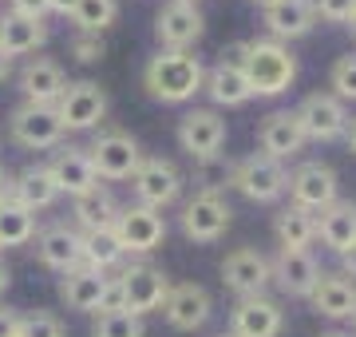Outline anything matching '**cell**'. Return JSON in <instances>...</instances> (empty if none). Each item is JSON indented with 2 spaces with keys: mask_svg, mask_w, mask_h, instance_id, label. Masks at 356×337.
<instances>
[{
  "mask_svg": "<svg viewBox=\"0 0 356 337\" xmlns=\"http://www.w3.org/2000/svg\"><path fill=\"white\" fill-rule=\"evenodd\" d=\"M202 60L191 52H159L151 56V64L143 72V84L151 91V100L163 104H186L194 100V91H202Z\"/></svg>",
  "mask_w": 356,
  "mask_h": 337,
  "instance_id": "obj_1",
  "label": "cell"
},
{
  "mask_svg": "<svg viewBox=\"0 0 356 337\" xmlns=\"http://www.w3.org/2000/svg\"><path fill=\"white\" fill-rule=\"evenodd\" d=\"M245 84L254 95H281L297 79V60L277 40H245Z\"/></svg>",
  "mask_w": 356,
  "mask_h": 337,
  "instance_id": "obj_2",
  "label": "cell"
},
{
  "mask_svg": "<svg viewBox=\"0 0 356 337\" xmlns=\"http://www.w3.org/2000/svg\"><path fill=\"white\" fill-rule=\"evenodd\" d=\"M229 187L234 191H242L250 203H273V198L285 195V187H289V171L281 167L277 159L269 155H245L242 163H234L229 171Z\"/></svg>",
  "mask_w": 356,
  "mask_h": 337,
  "instance_id": "obj_3",
  "label": "cell"
},
{
  "mask_svg": "<svg viewBox=\"0 0 356 337\" xmlns=\"http://www.w3.org/2000/svg\"><path fill=\"white\" fill-rule=\"evenodd\" d=\"M115 282L123 290V310L135 313V318H143V313H151V310H163L166 294H170V278L159 266H151V262L123 266Z\"/></svg>",
  "mask_w": 356,
  "mask_h": 337,
  "instance_id": "obj_4",
  "label": "cell"
},
{
  "mask_svg": "<svg viewBox=\"0 0 356 337\" xmlns=\"http://www.w3.org/2000/svg\"><path fill=\"white\" fill-rule=\"evenodd\" d=\"M88 159L91 167H95V179H131L135 171H139L143 163V151L139 143H135V135H127V131H99L95 135V143L88 147Z\"/></svg>",
  "mask_w": 356,
  "mask_h": 337,
  "instance_id": "obj_5",
  "label": "cell"
},
{
  "mask_svg": "<svg viewBox=\"0 0 356 337\" xmlns=\"http://www.w3.org/2000/svg\"><path fill=\"white\" fill-rule=\"evenodd\" d=\"M242 64H245V40H238V44H229L226 52H222V60L202 76V88H206V95H210L214 104L242 107L245 100H254V91H250V84H245Z\"/></svg>",
  "mask_w": 356,
  "mask_h": 337,
  "instance_id": "obj_6",
  "label": "cell"
},
{
  "mask_svg": "<svg viewBox=\"0 0 356 337\" xmlns=\"http://www.w3.org/2000/svg\"><path fill=\"white\" fill-rule=\"evenodd\" d=\"M56 116H60L64 131H91V127H99L103 116H107V91H103L95 79L67 84L64 95L56 100Z\"/></svg>",
  "mask_w": 356,
  "mask_h": 337,
  "instance_id": "obj_7",
  "label": "cell"
},
{
  "mask_svg": "<svg viewBox=\"0 0 356 337\" xmlns=\"http://www.w3.org/2000/svg\"><path fill=\"white\" fill-rule=\"evenodd\" d=\"M115 238H119V246L123 254H151V250L163 246L166 238V219L159 210L151 207H119V219H115Z\"/></svg>",
  "mask_w": 356,
  "mask_h": 337,
  "instance_id": "obj_8",
  "label": "cell"
},
{
  "mask_svg": "<svg viewBox=\"0 0 356 337\" xmlns=\"http://www.w3.org/2000/svg\"><path fill=\"white\" fill-rule=\"evenodd\" d=\"M8 131L28 151H48V147H60V139H64V123L56 116V107L48 104H20L8 116Z\"/></svg>",
  "mask_w": 356,
  "mask_h": 337,
  "instance_id": "obj_9",
  "label": "cell"
},
{
  "mask_svg": "<svg viewBox=\"0 0 356 337\" xmlns=\"http://www.w3.org/2000/svg\"><path fill=\"white\" fill-rule=\"evenodd\" d=\"M305 139H317V143H332L341 139L344 127H348V116H344V104L332 95V91H313L301 100V107L293 111Z\"/></svg>",
  "mask_w": 356,
  "mask_h": 337,
  "instance_id": "obj_10",
  "label": "cell"
},
{
  "mask_svg": "<svg viewBox=\"0 0 356 337\" xmlns=\"http://www.w3.org/2000/svg\"><path fill=\"white\" fill-rule=\"evenodd\" d=\"M206 32V16L198 13V4H163L154 16V36L163 44V52H191V44Z\"/></svg>",
  "mask_w": 356,
  "mask_h": 337,
  "instance_id": "obj_11",
  "label": "cell"
},
{
  "mask_svg": "<svg viewBox=\"0 0 356 337\" xmlns=\"http://www.w3.org/2000/svg\"><path fill=\"white\" fill-rule=\"evenodd\" d=\"M131 187H135V198L139 207H151V210H163L170 207L182 191V175L170 159H143L139 171L131 175Z\"/></svg>",
  "mask_w": 356,
  "mask_h": 337,
  "instance_id": "obj_12",
  "label": "cell"
},
{
  "mask_svg": "<svg viewBox=\"0 0 356 337\" xmlns=\"http://www.w3.org/2000/svg\"><path fill=\"white\" fill-rule=\"evenodd\" d=\"M178 143L191 159H214L226 143V119L218 111H206V107H194L186 116L178 119Z\"/></svg>",
  "mask_w": 356,
  "mask_h": 337,
  "instance_id": "obj_13",
  "label": "cell"
},
{
  "mask_svg": "<svg viewBox=\"0 0 356 337\" xmlns=\"http://www.w3.org/2000/svg\"><path fill=\"white\" fill-rule=\"evenodd\" d=\"M210 310H214V301L206 294V285H198V282L170 285V294H166V301H163L166 325H170V329H182V334L202 329V325L210 322Z\"/></svg>",
  "mask_w": 356,
  "mask_h": 337,
  "instance_id": "obj_14",
  "label": "cell"
},
{
  "mask_svg": "<svg viewBox=\"0 0 356 337\" xmlns=\"http://www.w3.org/2000/svg\"><path fill=\"white\" fill-rule=\"evenodd\" d=\"M222 282H226L238 298H257L269 285V258L254 246L229 250L226 262H222Z\"/></svg>",
  "mask_w": 356,
  "mask_h": 337,
  "instance_id": "obj_15",
  "label": "cell"
},
{
  "mask_svg": "<svg viewBox=\"0 0 356 337\" xmlns=\"http://www.w3.org/2000/svg\"><path fill=\"white\" fill-rule=\"evenodd\" d=\"M285 325V310L281 301L257 294V298H242L229 313V334L234 337H277Z\"/></svg>",
  "mask_w": 356,
  "mask_h": 337,
  "instance_id": "obj_16",
  "label": "cell"
},
{
  "mask_svg": "<svg viewBox=\"0 0 356 337\" xmlns=\"http://www.w3.org/2000/svg\"><path fill=\"white\" fill-rule=\"evenodd\" d=\"M293 207H305V210H325L329 203H337V171L325 167V163H301V167L289 175Z\"/></svg>",
  "mask_w": 356,
  "mask_h": 337,
  "instance_id": "obj_17",
  "label": "cell"
},
{
  "mask_svg": "<svg viewBox=\"0 0 356 337\" xmlns=\"http://www.w3.org/2000/svg\"><path fill=\"white\" fill-rule=\"evenodd\" d=\"M229 214L234 210L222 203L218 195H194L186 207H182V234L191 242H218L229 226Z\"/></svg>",
  "mask_w": 356,
  "mask_h": 337,
  "instance_id": "obj_18",
  "label": "cell"
},
{
  "mask_svg": "<svg viewBox=\"0 0 356 337\" xmlns=\"http://www.w3.org/2000/svg\"><path fill=\"white\" fill-rule=\"evenodd\" d=\"M321 278V266L309 250H277V258L269 262V282L281 285V294L309 298Z\"/></svg>",
  "mask_w": 356,
  "mask_h": 337,
  "instance_id": "obj_19",
  "label": "cell"
},
{
  "mask_svg": "<svg viewBox=\"0 0 356 337\" xmlns=\"http://www.w3.org/2000/svg\"><path fill=\"white\" fill-rule=\"evenodd\" d=\"M48 171L51 179H56V187H60V195H83V191H91L95 187V167H91L88 159V147H56L48 159Z\"/></svg>",
  "mask_w": 356,
  "mask_h": 337,
  "instance_id": "obj_20",
  "label": "cell"
},
{
  "mask_svg": "<svg viewBox=\"0 0 356 337\" xmlns=\"http://www.w3.org/2000/svg\"><path fill=\"white\" fill-rule=\"evenodd\" d=\"M67 88V76L64 68L48 60V56H36L20 68V91H24V104H48L56 107V100L64 95Z\"/></svg>",
  "mask_w": 356,
  "mask_h": 337,
  "instance_id": "obj_21",
  "label": "cell"
},
{
  "mask_svg": "<svg viewBox=\"0 0 356 337\" xmlns=\"http://www.w3.org/2000/svg\"><path fill=\"white\" fill-rule=\"evenodd\" d=\"M79 242H83V234L76 226H67V222H56L48 230L36 234V250H40V262L51 266L56 274H67L83 266V254H79Z\"/></svg>",
  "mask_w": 356,
  "mask_h": 337,
  "instance_id": "obj_22",
  "label": "cell"
},
{
  "mask_svg": "<svg viewBox=\"0 0 356 337\" xmlns=\"http://www.w3.org/2000/svg\"><path fill=\"white\" fill-rule=\"evenodd\" d=\"M309 298H313V310H317L321 318L344 322V318H353V310H356V282L341 270H332V274L321 270V278H317V285H313Z\"/></svg>",
  "mask_w": 356,
  "mask_h": 337,
  "instance_id": "obj_23",
  "label": "cell"
},
{
  "mask_svg": "<svg viewBox=\"0 0 356 337\" xmlns=\"http://www.w3.org/2000/svg\"><path fill=\"white\" fill-rule=\"evenodd\" d=\"M257 143H261V155L269 159H293L301 147H305V131L297 123L293 111H273V116L261 119V127H257Z\"/></svg>",
  "mask_w": 356,
  "mask_h": 337,
  "instance_id": "obj_24",
  "label": "cell"
},
{
  "mask_svg": "<svg viewBox=\"0 0 356 337\" xmlns=\"http://www.w3.org/2000/svg\"><path fill=\"white\" fill-rule=\"evenodd\" d=\"M317 24V8L313 0H273L266 4V28L273 32V40H297V36H309Z\"/></svg>",
  "mask_w": 356,
  "mask_h": 337,
  "instance_id": "obj_25",
  "label": "cell"
},
{
  "mask_svg": "<svg viewBox=\"0 0 356 337\" xmlns=\"http://www.w3.org/2000/svg\"><path fill=\"white\" fill-rule=\"evenodd\" d=\"M103 290H107V274H99V270L76 266V270L60 274V298H64V306H67V310L95 313V310H99Z\"/></svg>",
  "mask_w": 356,
  "mask_h": 337,
  "instance_id": "obj_26",
  "label": "cell"
},
{
  "mask_svg": "<svg viewBox=\"0 0 356 337\" xmlns=\"http://www.w3.org/2000/svg\"><path fill=\"white\" fill-rule=\"evenodd\" d=\"M72 214H76L79 234H88V230H111L115 219H119V203H115V195L103 187V182H95L91 191H83V195L72 198Z\"/></svg>",
  "mask_w": 356,
  "mask_h": 337,
  "instance_id": "obj_27",
  "label": "cell"
},
{
  "mask_svg": "<svg viewBox=\"0 0 356 337\" xmlns=\"http://www.w3.org/2000/svg\"><path fill=\"white\" fill-rule=\"evenodd\" d=\"M317 238L329 250L344 254V250L356 242V203H348V198L329 203V207L321 210V219H317Z\"/></svg>",
  "mask_w": 356,
  "mask_h": 337,
  "instance_id": "obj_28",
  "label": "cell"
},
{
  "mask_svg": "<svg viewBox=\"0 0 356 337\" xmlns=\"http://www.w3.org/2000/svg\"><path fill=\"white\" fill-rule=\"evenodd\" d=\"M16 203L28 210H48L60 203V187H56V179H51L48 163H32V167H24L20 175H16Z\"/></svg>",
  "mask_w": 356,
  "mask_h": 337,
  "instance_id": "obj_29",
  "label": "cell"
},
{
  "mask_svg": "<svg viewBox=\"0 0 356 337\" xmlns=\"http://www.w3.org/2000/svg\"><path fill=\"white\" fill-rule=\"evenodd\" d=\"M48 40V24L44 20H24L16 13H4L0 16V52L8 56H24V52H36L40 44Z\"/></svg>",
  "mask_w": 356,
  "mask_h": 337,
  "instance_id": "obj_30",
  "label": "cell"
},
{
  "mask_svg": "<svg viewBox=\"0 0 356 337\" xmlns=\"http://www.w3.org/2000/svg\"><path fill=\"white\" fill-rule=\"evenodd\" d=\"M281 250H309V242L317 238V214L305 207H285L273 222Z\"/></svg>",
  "mask_w": 356,
  "mask_h": 337,
  "instance_id": "obj_31",
  "label": "cell"
},
{
  "mask_svg": "<svg viewBox=\"0 0 356 337\" xmlns=\"http://www.w3.org/2000/svg\"><path fill=\"white\" fill-rule=\"evenodd\" d=\"M79 254H83V266L88 270H115V266H123V246H119V238H115V230H88L83 234V242H79Z\"/></svg>",
  "mask_w": 356,
  "mask_h": 337,
  "instance_id": "obj_32",
  "label": "cell"
},
{
  "mask_svg": "<svg viewBox=\"0 0 356 337\" xmlns=\"http://www.w3.org/2000/svg\"><path fill=\"white\" fill-rule=\"evenodd\" d=\"M36 238V210L20 207V203H4L0 207V246H24Z\"/></svg>",
  "mask_w": 356,
  "mask_h": 337,
  "instance_id": "obj_33",
  "label": "cell"
},
{
  "mask_svg": "<svg viewBox=\"0 0 356 337\" xmlns=\"http://www.w3.org/2000/svg\"><path fill=\"white\" fill-rule=\"evenodd\" d=\"M115 16H119V0H76V8H72L76 28L91 32V36H99L103 28H111Z\"/></svg>",
  "mask_w": 356,
  "mask_h": 337,
  "instance_id": "obj_34",
  "label": "cell"
},
{
  "mask_svg": "<svg viewBox=\"0 0 356 337\" xmlns=\"http://www.w3.org/2000/svg\"><path fill=\"white\" fill-rule=\"evenodd\" d=\"M229 171H234V163H226L222 155H214V159H202L198 163V195H218L222 187H229Z\"/></svg>",
  "mask_w": 356,
  "mask_h": 337,
  "instance_id": "obj_35",
  "label": "cell"
},
{
  "mask_svg": "<svg viewBox=\"0 0 356 337\" xmlns=\"http://www.w3.org/2000/svg\"><path fill=\"white\" fill-rule=\"evenodd\" d=\"M91 337H143V318H135V313H99Z\"/></svg>",
  "mask_w": 356,
  "mask_h": 337,
  "instance_id": "obj_36",
  "label": "cell"
},
{
  "mask_svg": "<svg viewBox=\"0 0 356 337\" xmlns=\"http://www.w3.org/2000/svg\"><path fill=\"white\" fill-rule=\"evenodd\" d=\"M16 337H64V325H60V318L56 313H24L20 322H16Z\"/></svg>",
  "mask_w": 356,
  "mask_h": 337,
  "instance_id": "obj_37",
  "label": "cell"
},
{
  "mask_svg": "<svg viewBox=\"0 0 356 337\" xmlns=\"http://www.w3.org/2000/svg\"><path fill=\"white\" fill-rule=\"evenodd\" d=\"M329 84H332V95L337 100H356V56H341L337 64H332V76H329Z\"/></svg>",
  "mask_w": 356,
  "mask_h": 337,
  "instance_id": "obj_38",
  "label": "cell"
},
{
  "mask_svg": "<svg viewBox=\"0 0 356 337\" xmlns=\"http://www.w3.org/2000/svg\"><path fill=\"white\" fill-rule=\"evenodd\" d=\"M313 8H317V16L329 20V24H348L356 16V0H313Z\"/></svg>",
  "mask_w": 356,
  "mask_h": 337,
  "instance_id": "obj_39",
  "label": "cell"
},
{
  "mask_svg": "<svg viewBox=\"0 0 356 337\" xmlns=\"http://www.w3.org/2000/svg\"><path fill=\"white\" fill-rule=\"evenodd\" d=\"M72 56H76L79 64H95L103 56V40L91 36V32H76V40H72Z\"/></svg>",
  "mask_w": 356,
  "mask_h": 337,
  "instance_id": "obj_40",
  "label": "cell"
},
{
  "mask_svg": "<svg viewBox=\"0 0 356 337\" xmlns=\"http://www.w3.org/2000/svg\"><path fill=\"white\" fill-rule=\"evenodd\" d=\"M95 313H127V310H123V290H119L115 278H107V290H103L99 310H95Z\"/></svg>",
  "mask_w": 356,
  "mask_h": 337,
  "instance_id": "obj_41",
  "label": "cell"
},
{
  "mask_svg": "<svg viewBox=\"0 0 356 337\" xmlns=\"http://www.w3.org/2000/svg\"><path fill=\"white\" fill-rule=\"evenodd\" d=\"M13 13L24 20H44L48 16V0H13Z\"/></svg>",
  "mask_w": 356,
  "mask_h": 337,
  "instance_id": "obj_42",
  "label": "cell"
},
{
  "mask_svg": "<svg viewBox=\"0 0 356 337\" xmlns=\"http://www.w3.org/2000/svg\"><path fill=\"white\" fill-rule=\"evenodd\" d=\"M13 195H16V175L8 167H0V207L13 203Z\"/></svg>",
  "mask_w": 356,
  "mask_h": 337,
  "instance_id": "obj_43",
  "label": "cell"
},
{
  "mask_svg": "<svg viewBox=\"0 0 356 337\" xmlns=\"http://www.w3.org/2000/svg\"><path fill=\"white\" fill-rule=\"evenodd\" d=\"M16 322H20V313L0 310V337H16Z\"/></svg>",
  "mask_w": 356,
  "mask_h": 337,
  "instance_id": "obj_44",
  "label": "cell"
},
{
  "mask_svg": "<svg viewBox=\"0 0 356 337\" xmlns=\"http://www.w3.org/2000/svg\"><path fill=\"white\" fill-rule=\"evenodd\" d=\"M341 274H348V278L356 282V242H353V246H348V250L341 254Z\"/></svg>",
  "mask_w": 356,
  "mask_h": 337,
  "instance_id": "obj_45",
  "label": "cell"
},
{
  "mask_svg": "<svg viewBox=\"0 0 356 337\" xmlns=\"http://www.w3.org/2000/svg\"><path fill=\"white\" fill-rule=\"evenodd\" d=\"M76 0H48V13H60V16H72Z\"/></svg>",
  "mask_w": 356,
  "mask_h": 337,
  "instance_id": "obj_46",
  "label": "cell"
},
{
  "mask_svg": "<svg viewBox=\"0 0 356 337\" xmlns=\"http://www.w3.org/2000/svg\"><path fill=\"white\" fill-rule=\"evenodd\" d=\"M344 139H348V151L356 155V119L348 123V127H344Z\"/></svg>",
  "mask_w": 356,
  "mask_h": 337,
  "instance_id": "obj_47",
  "label": "cell"
},
{
  "mask_svg": "<svg viewBox=\"0 0 356 337\" xmlns=\"http://www.w3.org/2000/svg\"><path fill=\"white\" fill-rule=\"evenodd\" d=\"M8 282H13V278H8V266H4V262H0V294H4V290H8Z\"/></svg>",
  "mask_w": 356,
  "mask_h": 337,
  "instance_id": "obj_48",
  "label": "cell"
},
{
  "mask_svg": "<svg viewBox=\"0 0 356 337\" xmlns=\"http://www.w3.org/2000/svg\"><path fill=\"white\" fill-rule=\"evenodd\" d=\"M4 79H8V56L0 52V84H4Z\"/></svg>",
  "mask_w": 356,
  "mask_h": 337,
  "instance_id": "obj_49",
  "label": "cell"
},
{
  "mask_svg": "<svg viewBox=\"0 0 356 337\" xmlns=\"http://www.w3.org/2000/svg\"><path fill=\"white\" fill-rule=\"evenodd\" d=\"M348 28H353V36H356V16H353V20H348Z\"/></svg>",
  "mask_w": 356,
  "mask_h": 337,
  "instance_id": "obj_50",
  "label": "cell"
},
{
  "mask_svg": "<svg viewBox=\"0 0 356 337\" xmlns=\"http://www.w3.org/2000/svg\"><path fill=\"white\" fill-rule=\"evenodd\" d=\"M254 4H261V8H266V4H273V0H254Z\"/></svg>",
  "mask_w": 356,
  "mask_h": 337,
  "instance_id": "obj_51",
  "label": "cell"
},
{
  "mask_svg": "<svg viewBox=\"0 0 356 337\" xmlns=\"http://www.w3.org/2000/svg\"><path fill=\"white\" fill-rule=\"evenodd\" d=\"M321 337H348V334H321Z\"/></svg>",
  "mask_w": 356,
  "mask_h": 337,
  "instance_id": "obj_52",
  "label": "cell"
},
{
  "mask_svg": "<svg viewBox=\"0 0 356 337\" xmlns=\"http://www.w3.org/2000/svg\"><path fill=\"white\" fill-rule=\"evenodd\" d=\"M178 4H198V0H178Z\"/></svg>",
  "mask_w": 356,
  "mask_h": 337,
  "instance_id": "obj_53",
  "label": "cell"
},
{
  "mask_svg": "<svg viewBox=\"0 0 356 337\" xmlns=\"http://www.w3.org/2000/svg\"><path fill=\"white\" fill-rule=\"evenodd\" d=\"M353 325H356V310H353Z\"/></svg>",
  "mask_w": 356,
  "mask_h": 337,
  "instance_id": "obj_54",
  "label": "cell"
},
{
  "mask_svg": "<svg viewBox=\"0 0 356 337\" xmlns=\"http://www.w3.org/2000/svg\"><path fill=\"white\" fill-rule=\"evenodd\" d=\"M222 337H234V334H222Z\"/></svg>",
  "mask_w": 356,
  "mask_h": 337,
  "instance_id": "obj_55",
  "label": "cell"
},
{
  "mask_svg": "<svg viewBox=\"0 0 356 337\" xmlns=\"http://www.w3.org/2000/svg\"><path fill=\"white\" fill-rule=\"evenodd\" d=\"M8 4H13V0H8Z\"/></svg>",
  "mask_w": 356,
  "mask_h": 337,
  "instance_id": "obj_56",
  "label": "cell"
}]
</instances>
